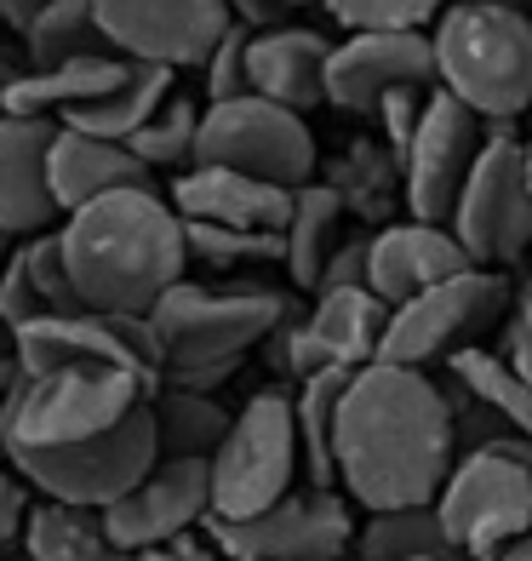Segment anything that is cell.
I'll use <instances>...</instances> for the list:
<instances>
[{
    "mask_svg": "<svg viewBox=\"0 0 532 561\" xmlns=\"http://www.w3.org/2000/svg\"><path fill=\"white\" fill-rule=\"evenodd\" d=\"M459 442H452L447 390L413 367L372 362L349 378L338 407V488L367 516L436 504Z\"/></svg>",
    "mask_w": 532,
    "mask_h": 561,
    "instance_id": "obj_1",
    "label": "cell"
},
{
    "mask_svg": "<svg viewBox=\"0 0 532 561\" xmlns=\"http://www.w3.org/2000/svg\"><path fill=\"white\" fill-rule=\"evenodd\" d=\"M63 259L92 316H155L184 280L189 236L161 190H120L63 218Z\"/></svg>",
    "mask_w": 532,
    "mask_h": 561,
    "instance_id": "obj_2",
    "label": "cell"
},
{
    "mask_svg": "<svg viewBox=\"0 0 532 561\" xmlns=\"http://www.w3.org/2000/svg\"><path fill=\"white\" fill-rule=\"evenodd\" d=\"M436 87L481 121L532 115V12L516 0H459L429 30Z\"/></svg>",
    "mask_w": 532,
    "mask_h": 561,
    "instance_id": "obj_3",
    "label": "cell"
},
{
    "mask_svg": "<svg viewBox=\"0 0 532 561\" xmlns=\"http://www.w3.org/2000/svg\"><path fill=\"white\" fill-rule=\"evenodd\" d=\"M149 396H155V385L132 367H109V362L53 367L35 378H18V390L0 401V436H7V447H30V453L86 447L120 430L126 419H138Z\"/></svg>",
    "mask_w": 532,
    "mask_h": 561,
    "instance_id": "obj_4",
    "label": "cell"
},
{
    "mask_svg": "<svg viewBox=\"0 0 532 561\" xmlns=\"http://www.w3.org/2000/svg\"><path fill=\"white\" fill-rule=\"evenodd\" d=\"M149 321L161 333L166 367H241L246 350H258L275 327L292 321V298H281L275 287L177 280Z\"/></svg>",
    "mask_w": 532,
    "mask_h": 561,
    "instance_id": "obj_5",
    "label": "cell"
},
{
    "mask_svg": "<svg viewBox=\"0 0 532 561\" xmlns=\"http://www.w3.org/2000/svg\"><path fill=\"white\" fill-rule=\"evenodd\" d=\"M303 470L298 447V401L287 390H258L230 424L223 447L212 453V516L252 522L292 493Z\"/></svg>",
    "mask_w": 532,
    "mask_h": 561,
    "instance_id": "obj_6",
    "label": "cell"
},
{
    "mask_svg": "<svg viewBox=\"0 0 532 561\" xmlns=\"http://www.w3.org/2000/svg\"><path fill=\"white\" fill-rule=\"evenodd\" d=\"M195 167H223V172L258 178V184H275V190H310L321 172V149L303 115L246 92L235 104H207Z\"/></svg>",
    "mask_w": 532,
    "mask_h": 561,
    "instance_id": "obj_7",
    "label": "cell"
},
{
    "mask_svg": "<svg viewBox=\"0 0 532 561\" xmlns=\"http://www.w3.org/2000/svg\"><path fill=\"white\" fill-rule=\"evenodd\" d=\"M7 465L23 476V488H35L46 504H69V510H97L120 504L138 481L161 465L155 447V419L149 407L138 419H126L120 430L97 436L86 447H63V453H30V447H7Z\"/></svg>",
    "mask_w": 532,
    "mask_h": 561,
    "instance_id": "obj_8",
    "label": "cell"
},
{
    "mask_svg": "<svg viewBox=\"0 0 532 561\" xmlns=\"http://www.w3.org/2000/svg\"><path fill=\"white\" fill-rule=\"evenodd\" d=\"M436 516L464 561H493L532 533V470L504 453H459Z\"/></svg>",
    "mask_w": 532,
    "mask_h": 561,
    "instance_id": "obj_9",
    "label": "cell"
},
{
    "mask_svg": "<svg viewBox=\"0 0 532 561\" xmlns=\"http://www.w3.org/2000/svg\"><path fill=\"white\" fill-rule=\"evenodd\" d=\"M207 545L223 561H344L355 550V510L344 493L292 488L275 510L252 522H218L207 516Z\"/></svg>",
    "mask_w": 532,
    "mask_h": 561,
    "instance_id": "obj_10",
    "label": "cell"
},
{
    "mask_svg": "<svg viewBox=\"0 0 532 561\" xmlns=\"http://www.w3.org/2000/svg\"><path fill=\"white\" fill-rule=\"evenodd\" d=\"M504 310H510L504 275L464 270V275L441 280V287H429L424 298L401 304V310L390 316V339H384V355H378V362L413 367V373H424L429 362H452V355L470 350V339L481 333V327H493Z\"/></svg>",
    "mask_w": 532,
    "mask_h": 561,
    "instance_id": "obj_11",
    "label": "cell"
},
{
    "mask_svg": "<svg viewBox=\"0 0 532 561\" xmlns=\"http://www.w3.org/2000/svg\"><path fill=\"white\" fill-rule=\"evenodd\" d=\"M447 229L459 236L475 270H510L532 247V190H527V144H487L470 184L452 207Z\"/></svg>",
    "mask_w": 532,
    "mask_h": 561,
    "instance_id": "obj_12",
    "label": "cell"
},
{
    "mask_svg": "<svg viewBox=\"0 0 532 561\" xmlns=\"http://www.w3.org/2000/svg\"><path fill=\"white\" fill-rule=\"evenodd\" d=\"M92 7L120 58L161 69H200L235 30L230 0H92Z\"/></svg>",
    "mask_w": 532,
    "mask_h": 561,
    "instance_id": "obj_13",
    "label": "cell"
},
{
    "mask_svg": "<svg viewBox=\"0 0 532 561\" xmlns=\"http://www.w3.org/2000/svg\"><path fill=\"white\" fill-rule=\"evenodd\" d=\"M481 156H487V126H481V115H470L459 98H447V92L436 87V98H429V115H424V126H418L407 161H401V178H407V190H401V201H407V218H418V224H447Z\"/></svg>",
    "mask_w": 532,
    "mask_h": 561,
    "instance_id": "obj_14",
    "label": "cell"
},
{
    "mask_svg": "<svg viewBox=\"0 0 532 561\" xmlns=\"http://www.w3.org/2000/svg\"><path fill=\"white\" fill-rule=\"evenodd\" d=\"M207 516H212V465L161 458L120 504L104 510V527L126 556H149L189 539L195 527H207Z\"/></svg>",
    "mask_w": 532,
    "mask_h": 561,
    "instance_id": "obj_15",
    "label": "cell"
},
{
    "mask_svg": "<svg viewBox=\"0 0 532 561\" xmlns=\"http://www.w3.org/2000/svg\"><path fill=\"white\" fill-rule=\"evenodd\" d=\"M395 87H436V46L429 35H349L326 64V104L372 115Z\"/></svg>",
    "mask_w": 532,
    "mask_h": 561,
    "instance_id": "obj_16",
    "label": "cell"
},
{
    "mask_svg": "<svg viewBox=\"0 0 532 561\" xmlns=\"http://www.w3.org/2000/svg\"><path fill=\"white\" fill-rule=\"evenodd\" d=\"M53 138L58 121L0 115V236L35 241L63 213L53 195Z\"/></svg>",
    "mask_w": 532,
    "mask_h": 561,
    "instance_id": "obj_17",
    "label": "cell"
},
{
    "mask_svg": "<svg viewBox=\"0 0 532 561\" xmlns=\"http://www.w3.org/2000/svg\"><path fill=\"white\" fill-rule=\"evenodd\" d=\"M292 207H298V190H275L223 167H189L172 184V213L184 224L241 229V236H287Z\"/></svg>",
    "mask_w": 532,
    "mask_h": 561,
    "instance_id": "obj_18",
    "label": "cell"
},
{
    "mask_svg": "<svg viewBox=\"0 0 532 561\" xmlns=\"http://www.w3.org/2000/svg\"><path fill=\"white\" fill-rule=\"evenodd\" d=\"M475 270L470 252L459 247L447 224H418V218H395L372 236V275H367V293H378L401 310V304L424 298L429 287H441V280Z\"/></svg>",
    "mask_w": 532,
    "mask_h": 561,
    "instance_id": "obj_19",
    "label": "cell"
},
{
    "mask_svg": "<svg viewBox=\"0 0 532 561\" xmlns=\"http://www.w3.org/2000/svg\"><path fill=\"white\" fill-rule=\"evenodd\" d=\"M326 64H333V41L321 30H303V23L252 35L246 46L252 98H269L292 115H310L315 104H326Z\"/></svg>",
    "mask_w": 532,
    "mask_h": 561,
    "instance_id": "obj_20",
    "label": "cell"
},
{
    "mask_svg": "<svg viewBox=\"0 0 532 561\" xmlns=\"http://www.w3.org/2000/svg\"><path fill=\"white\" fill-rule=\"evenodd\" d=\"M120 190H155L149 184V167L132 156L126 144H109V138H92V133H74V126H58L53 138V195L63 218L92 207L104 195H120Z\"/></svg>",
    "mask_w": 532,
    "mask_h": 561,
    "instance_id": "obj_21",
    "label": "cell"
},
{
    "mask_svg": "<svg viewBox=\"0 0 532 561\" xmlns=\"http://www.w3.org/2000/svg\"><path fill=\"white\" fill-rule=\"evenodd\" d=\"M126 69H132V58H81L63 69H30L12 81L0 110L18 121H63L69 110H86L97 98H109L126 81Z\"/></svg>",
    "mask_w": 532,
    "mask_h": 561,
    "instance_id": "obj_22",
    "label": "cell"
},
{
    "mask_svg": "<svg viewBox=\"0 0 532 561\" xmlns=\"http://www.w3.org/2000/svg\"><path fill=\"white\" fill-rule=\"evenodd\" d=\"M390 304L378 298V293H321L310 304V333L321 339V350L333 355V367H349V373H361L372 367L378 355H384V339H390Z\"/></svg>",
    "mask_w": 532,
    "mask_h": 561,
    "instance_id": "obj_23",
    "label": "cell"
},
{
    "mask_svg": "<svg viewBox=\"0 0 532 561\" xmlns=\"http://www.w3.org/2000/svg\"><path fill=\"white\" fill-rule=\"evenodd\" d=\"M172 98V69L161 64H132L126 69V81L97 98V104L86 110H69L58 126H74V133H92V138H109V144H132L149 121H155V110Z\"/></svg>",
    "mask_w": 532,
    "mask_h": 561,
    "instance_id": "obj_24",
    "label": "cell"
},
{
    "mask_svg": "<svg viewBox=\"0 0 532 561\" xmlns=\"http://www.w3.org/2000/svg\"><path fill=\"white\" fill-rule=\"evenodd\" d=\"M23 556L30 561H138L109 539L97 510H69V504H46V499H35L30 510Z\"/></svg>",
    "mask_w": 532,
    "mask_h": 561,
    "instance_id": "obj_25",
    "label": "cell"
},
{
    "mask_svg": "<svg viewBox=\"0 0 532 561\" xmlns=\"http://www.w3.org/2000/svg\"><path fill=\"white\" fill-rule=\"evenodd\" d=\"M321 184L344 201V213L378 224V218L390 213V201L407 190V178H401V161H395L378 138H355V144H344L338 156L326 161Z\"/></svg>",
    "mask_w": 532,
    "mask_h": 561,
    "instance_id": "obj_26",
    "label": "cell"
},
{
    "mask_svg": "<svg viewBox=\"0 0 532 561\" xmlns=\"http://www.w3.org/2000/svg\"><path fill=\"white\" fill-rule=\"evenodd\" d=\"M149 419H155V447L161 458H200L212 465V453L230 436L235 413H223L218 396H189V390H155L149 396Z\"/></svg>",
    "mask_w": 532,
    "mask_h": 561,
    "instance_id": "obj_27",
    "label": "cell"
},
{
    "mask_svg": "<svg viewBox=\"0 0 532 561\" xmlns=\"http://www.w3.org/2000/svg\"><path fill=\"white\" fill-rule=\"evenodd\" d=\"M349 367H326L321 378L310 385H298V447H303V476H310V488L333 493L338 481V407L349 396Z\"/></svg>",
    "mask_w": 532,
    "mask_h": 561,
    "instance_id": "obj_28",
    "label": "cell"
},
{
    "mask_svg": "<svg viewBox=\"0 0 532 561\" xmlns=\"http://www.w3.org/2000/svg\"><path fill=\"white\" fill-rule=\"evenodd\" d=\"M81 58H120L104 23H97L92 0H53L35 30L23 35V64L30 69H63V64H81Z\"/></svg>",
    "mask_w": 532,
    "mask_h": 561,
    "instance_id": "obj_29",
    "label": "cell"
},
{
    "mask_svg": "<svg viewBox=\"0 0 532 561\" xmlns=\"http://www.w3.org/2000/svg\"><path fill=\"white\" fill-rule=\"evenodd\" d=\"M355 561H464L452 550L436 504L418 510H378L355 533Z\"/></svg>",
    "mask_w": 532,
    "mask_h": 561,
    "instance_id": "obj_30",
    "label": "cell"
},
{
    "mask_svg": "<svg viewBox=\"0 0 532 561\" xmlns=\"http://www.w3.org/2000/svg\"><path fill=\"white\" fill-rule=\"evenodd\" d=\"M338 229H344V201L326 190V184H310L298 190V207H292V224H287V275L292 287L315 293L321 275H326V259L338 252Z\"/></svg>",
    "mask_w": 532,
    "mask_h": 561,
    "instance_id": "obj_31",
    "label": "cell"
},
{
    "mask_svg": "<svg viewBox=\"0 0 532 561\" xmlns=\"http://www.w3.org/2000/svg\"><path fill=\"white\" fill-rule=\"evenodd\" d=\"M447 373L459 378V385L481 401V407H493V413L516 430V436L532 442V385H521V378L504 367V355L498 350H459L447 362Z\"/></svg>",
    "mask_w": 532,
    "mask_h": 561,
    "instance_id": "obj_32",
    "label": "cell"
},
{
    "mask_svg": "<svg viewBox=\"0 0 532 561\" xmlns=\"http://www.w3.org/2000/svg\"><path fill=\"white\" fill-rule=\"evenodd\" d=\"M200 115H207V110H200L195 104V98H166V104L155 110V121H149L143 126V133L132 138V144H126V149H132V156L149 167V172H155V167H195V144H200Z\"/></svg>",
    "mask_w": 532,
    "mask_h": 561,
    "instance_id": "obj_33",
    "label": "cell"
},
{
    "mask_svg": "<svg viewBox=\"0 0 532 561\" xmlns=\"http://www.w3.org/2000/svg\"><path fill=\"white\" fill-rule=\"evenodd\" d=\"M349 35H424L436 30L447 0H321Z\"/></svg>",
    "mask_w": 532,
    "mask_h": 561,
    "instance_id": "obj_34",
    "label": "cell"
},
{
    "mask_svg": "<svg viewBox=\"0 0 532 561\" xmlns=\"http://www.w3.org/2000/svg\"><path fill=\"white\" fill-rule=\"evenodd\" d=\"M23 264H30V287L41 298V321L46 316H86V298L69 275V259H63V236L46 229V236L23 241Z\"/></svg>",
    "mask_w": 532,
    "mask_h": 561,
    "instance_id": "obj_35",
    "label": "cell"
},
{
    "mask_svg": "<svg viewBox=\"0 0 532 561\" xmlns=\"http://www.w3.org/2000/svg\"><path fill=\"white\" fill-rule=\"evenodd\" d=\"M189 259L200 264H287V236H241V229H212V224H184Z\"/></svg>",
    "mask_w": 532,
    "mask_h": 561,
    "instance_id": "obj_36",
    "label": "cell"
},
{
    "mask_svg": "<svg viewBox=\"0 0 532 561\" xmlns=\"http://www.w3.org/2000/svg\"><path fill=\"white\" fill-rule=\"evenodd\" d=\"M264 355H269V367L292 378V385H310V378H321L326 367H333V355L321 350V339L310 333V321H281L275 333L264 339Z\"/></svg>",
    "mask_w": 532,
    "mask_h": 561,
    "instance_id": "obj_37",
    "label": "cell"
},
{
    "mask_svg": "<svg viewBox=\"0 0 532 561\" xmlns=\"http://www.w3.org/2000/svg\"><path fill=\"white\" fill-rule=\"evenodd\" d=\"M429 98H436V87H395V92L378 98V110H372L378 144H384L395 161H407V149H413L418 126H424V115H429Z\"/></svg>",
    "mask_w": 532,
    "mask_h": 561,
    "instance_id": "obj_38",
    "label": "cell"
},
{
    "mask_svg": "<svg viewBox=\"0 0 532 561\" xmlns=\"http://www.w3.org/2000/svg\"><path fill=\"white\" fill-rule=\"evenodd\" d=\"M246 46H252V30L235 23V30L212 46V58L200 64V75H207V104H235V98L252 92V81H246Z\"/></svg>",
    "mask_w": 532,
    "mask_h": 561,
    "instance_id": "obj_39",
    "label": "cell"
},
{
    "mask_svg": "<svg viewBox=\"0 0 532 561\" xmlns=\"http://www.w3.org/2000/svg\"><path fill=\"white\" fill-rule=\"evenodd\" d=\"M367 275H372V236H344L338 252L326 259V275H321V293H361L367 287Z\"/></svg>",
    "mask_w": 532,
    "mask_h": 561,
    "instance_id": "obj_40",
    "label": "cell"
},
{
    "mask_svg": "<svg viewBox=\"0 0 532 561\" xmlns=\"http://www.w3.org/2000/svg\"><path fill=\"white\" fill-rule=\"evenodd\" d=\"M30 488L12 465H0V556L23 550V527H30Z\"/></svg>",
    "mask_w": 532,
    "mask_h": 561,
    "instance_id": "obj_41",
    "label": "cell"
},
{
    "mask_svg": "<svg viewBox=\"0 0 532 561\" xmlns=\"http://www.w3.org/2000/svg\"><path fill=\"white\" fill-rule=\"evenodd\" d=\"M498 355H504V367H510L521 385H532V327L510 310L504 316V333H498Z\"/></svg>",
    "mask_w": 532,
    "mask_h": 561,
    "instance_id": "obj_42",
    "label": "cell"
},
{
    "mask_svg": "<svg viewBox=\"0 0 532 561\" xmlns=\"http://www.w3.org/2000/svg\"><path fill=\"white\" fill-rule=\"evenodd\" d=\"M53 7V0H0V30H18V35H30L35 30V18Z\"/></svg>",
    "mask_w": 532,
    "mask_h": 561,
    "instance_id": "obj_43",
    "label": "cell"
},
{
    "mask_svg": "<svg viewBox=\"0 0 532 561\" xmlns=\"http://www.w3.org/2000/svg\"><path fill=\"white\" fill-rule=\"evenodd\" d=\"M138 561H223L207 539H195V533H189V539H177V545H166V550H149V556H138Z\"/></svg>",
    "mask_w": 532,
    "mask_h": 561,
    "instance_id": "obj_44",
    "label": "cell"
},
{
    "mask_svg": "<svg viewBox=\"0 0 532 561\" xmlns=\"http://www.w3.org/2000/svg\"><path fill=\"white\" fill-rule=\"evenodd\" d=\"M18 75H30V64H18L12 53H0V104H7V92H12ZM0 115H7V110H0Z\"/></svg>",
    "mask_w": 532,
    "mask_h": 561,
    "instance_id": "obj_45",
    "label": "cell"
},
{
    "mask_svg": "<svg viewBox=\"0 0 532 561\" xmlns=\"http://www.w3.org/2000/svg\"><path fill=\"white\" fill-rule=\"evenodd\" d=\"M18 378H23V367H18V355H7V362H0V401H7V396L18 390Z\"/></svg>",
    "mask_w": 532,
    "mask_h": 561,
    "instance_id": "obj_46",
    "label": "cell"
},
{
    "mask_svg": "<svg viewBox=\"0 0 532 561\" xmlns=\"http://www.w3.org/2000/svg\"><path fill=\"white\" fill-rule=\"evenodd\" d=\"M493 561H532V533H527V539H516L504 556H493Z\"/></svg>",
    "mask_w": 532,
    "mask_h": 561,
    "instance_id": "obj_47",
    "label": "cell"
},
{
    "mask_svg": "<svg viewBox=\"0 0 532 561\" xmlns=\"http://www.w3.org/2000/svg\"><path fill=\"white\" fill-rule=\"evenodd\" d=\"M12 252H18V241H12V236H0V270L12 264Z\"/></svg>",
    "mask_w": 532,
    "mask_h": 561,
    "instance_id": "obj_48",
    "label": "cell"
},
{
    "mask_svg": "<svg viewBox=\"0 0 532 561\" xmlns=\"http://www.w3.org/2000/svg\"><path fill=\"white\" fill-rule=\"evenodd\" d=\"M516 316H521V321H527V327H532V287H527V293H521V304H516Z\"/></svg>",
    "mask_w": 532,
    "mask_h": 561,
    "instance_id": "obj_49",
    "label": "cell"
},
{
    "mask_svg": "<svg viewBox=\"0 0 532 561\" xmlns=\"http://www.w3.org/2000/svg\"><path fill=\"white\" fill-rule=\"evenodd\" d=\"M527 190H532V138H527Z\"/></svg>",
    "mask_w": 532,
    "mask_h": 561,
    "instance_id": "obj_50",
    "label": "cell"
},
{
    "mask_svg": "<svg viewBox=\"0 0 532 561\" xmlns=\"http://www.w3.org/2000/svg\"><path fill=\"white\" fill-rule=\"evenodd\" d=\"M0 561H30V556H23V550H12V556H0Z\"/></svg>",
    "mask_w": 532,
    "mask_h": 561,
    "instance_id": "obj_51",
    "label": "cell"
},
{
    "mask_svg": "<svg viewBox=\"0 0 532 561\" xmlns=\"http://www.w3.org/2000/svg\"><path fill=\"white\" fill-rule=\"evenodd\" d=\"M0 465H7V436H0Z\"/></svg>",
    "mask_w": 532,
    "mask_h": 561,
    "instance_id": "obj_52",
    "label": "cell"
},
{
    "mask_svg": "<svg viewBox=\"0 0 532 561\" xmlns=\"http://www.w3.org/2000/svg\"><path fill=\"white\" fill-rule=\"evenodd\" d=\"M521 12H532V0H521Z\"/></svg>",
    "mask_w": 532,
    "mask_h": 561,
    "instance_id": "obj_53",
    "label": "cell"
}]
</instances>
